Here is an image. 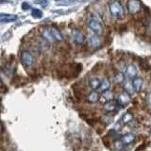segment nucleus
Listing matches in <instances>:
<instances>
[{"label": "nucleus", "instance_id": "393cba45", "mask_svg": "<svg viewBox=\"0 0 151 151\" xmlns=\"http://www.w3.org/2000/svg\"><path fill=\"white\" fill-rule=\"evenodd\" d=\"M36 4L40 5V6H42V7H45L48 5V2H47V0H36L35 1Z\"/></svg>", "mask_w": 151, "mask_h": 151}, {"label": "nucleus", "instance_id": "f8f14e48", "mask_svg": "<svg viewBox=\"0 0 151 151\" xmlns=\"http://www.w3.org/2000/svg\"><path fill=\"white\" fill-rule=\"evenodd\" d=\"M126 74H127V76L129 78H134L136 77V75H137V69H136V67H135L134 65H132V64L129 65L127 67V69H126Z\"/></svg>", "mask_w": 151, "mask_h": 151}, {"label": "nucleus", "instance_id": "7ed1b4c3", "mask_svg": "<svg viewBox=\"0 0 151 151\" xmlns=\"http://www.w3.org/2000/svg\"><path fill=\"white\" fill-rule=\"evenodd\" d=\"M21 61H22V64L25 66V67H30L35 61L34 56H33L32 53L29 51H24L21 56Z\"/></svg>", "mask_w": 151, "mask_h": 151}, {"label": "nucleus", "instance_id": "a211bd4d", "mask_svg": "<svg viewBox=\"0 0 151 151\" xmlns=\"http://www.w3.org/2000/svg\"><path fill=\"white\" fill-rule=\"evenodd\" d=\"M17 19V15H12V14H7L3 18L0 19V23H11L15 21Z\"/></svg>", "mask_w": 151, "mask_h": 151}, {"label": "nucleus", "instance_id": "4468645a", "mask_svg": "<svg viewBox=\"0 0 151 151\" xmlns=\"http://www.w3.org/2000/svg\"><path fill=\"white\" fill-rule=\"evenodd\" d=\"M100 83H101V81L97 78H92L89 80V86L91 87V89H93V90L98 89L99 86H100Z\"/></svg>", "mask_w": 151, "mask_h": 151}, {"label": "nucleus", "instance_id": "f3484780", "mask_svg": "<svg viewBox=\"0 0 151 151\" xmlns=\"http://www.w3.org/2000/svg\"><path fill=\"white\" fill-rule=\"evenodd\" d=\"M87 100L90 103H96L99 100V94L96 92H92L89 93V96L87 97Z\"/></svg>", "mask_w": 151, "mask_h": 151}, {"label": "nucleus", "instance_id": "c756f323", "mask_svg": "<svg viewBox=\"0 0 151 151\" xmlns=\"http://www.w3.org/2000/svg\"><path fill=\"white\" fill-rule=\"evenodd\" d=\"M2 85V80H1V78H0V86Z\"/></svg>", "mask_w": 151, "mask_h": 151}, {"label": "nucleus", "instance_id": "2eb2a0df", "mask_svg": "<svg viewBox=\"0 0 151 151\" xmlns=\"http://www.w3.org/2000/svg\"><path fill=\"white\" fill-rule=\"evenodd\" d=\"M111 86V82H110V80H109V78H104L102 79V81L100 83V86H99V90H100V92H104V91H106V90H108L109 88H110Z\"/></svg>", "mask_w": 151, "mask_h": 151}, {"label": "nucleus", "instance_id": "bb28decb", "mask_svg": "<svg viewBox=\"0 0 151 151\" xmlns=\"http://www.w3.org/2000/svg\"><path fill=\"white\" fill-rule=\"evenodd\" d=\"M30 7L28 6V5L27 4V3H23L22 4V9H28Z\"/></svg>", "mask_w": 151, "mask_h": 151}, {"label": "nucleus", "instance_id": "c85d7f7f", "mask_svg": "<svg viewBox=\"0 0 151 151\" xmlns=\"http://www.w3.org/2000/svg\"><path fill=\"white\" fill-rule=\"evenodd\" d=\"M56 1H67V2H71L72 0H56Z\"/></svg>", "mask_w": 151, "mask_h": 151}, {"label": "nucleus", "instance_id": "dca6fc26", "mask_svg": "<svg viewBox=\"0 0 151 151\" xmlns=\"http://www.w3.org/2000/svg\"><path fill=\"white\" fill-rule=\"evenodd\" d=\"M39 47L42 50V51H45L47 49H49V41H47L46 39H45L44 37L42 38V39H40L39 41Z\"/></svg>", "mask_w": 151, "mask_h": 151}, {"label": "nucleus", "instance_id": "20e7f679", "mask_svg": "<svg viewBox=\"0 0 151 151\" xmlns=\"http://www.w3.org/2000/svg\"><path fill=\"white\" fill-rule=\"evenodd\" d=\"M142 2L140 0H129L127 2V9L130 14H136L141 11Z\"/></svg>", "mask_w": 151, "mask_h": 151}, {"label": "nucleus", "instance_id": "f257e3e1", "mask_svg": "<svg viewBox=\"0 0 151 151\" xmlns=\"http://www.w3.org/2000/svg\"><path fill=\"white\" fill-rule=\"evenodd\" d=\"M109 8H110V12L113 17H115L117 19H122L124 17L125 15L124 7H123V5L120 3V1L113 0V1H111L110 5H109Z\"/></svg>", "mask_w": 151, "mask_h": 151}, {"label": "nucleus", "instance_id": "ddd939ff", "mask_svg": "<svg viewBox=\"0 0 151 151\" xmlns=\"http://www.w3.org/2000/svg\"><path fill=\"white\" fill-rule=\"evenodd\" d=\"M121 142L123 143V145H129L131 143H133V142L135 141V136L133 134H126L122 137V138L120 139Z\"/></svg>", "mask_w": 151, "mask_h": 151}, {"label": "nucleus", "instance_id": "4be33fe9", "mask_svg": "<svg viewBox=\"0 0 151 151\" xmlns=\"http://www.w3.org/2000/svg\"><path fill=\"white\" fill-rule=\"evenodd\" d=\"M31 15L36 19H41L42 17V12L40 11L39 9H32Z\"/></svg>", "mask_w": 151, "mask_h": 151}, {"label": "nucleus", "instance_id": "a878e982", "mask_svg": "<svg viewBox=\"0 0 151 151\" xmlns=\"http://www.w3.org/2000/svg\"><path fill=\"white\" fill-rule=\"evenodd\" d=\"M146 103L148 104V106L151 107V93L146 96Z\"/></svg>", "mask_w": 151, "mask_h": 151}, {"label": "nucleus", "instance_id": "1a4fd4ad", "mask_svg": "<svg viewBox=\"0 0 151 151\" xmlns=\"http://www.w3.org/2000/svg\"><path fill=\"white\" fill-rule=\"evenodd\" d=\"M117 105H119L117 101L114 102L113 100H109V101H107L105 104H104L103 108H104V110H105L106 111H108V112H111V111H114L116 110Z\"/></svg>", "mask_w": 151, "mask_h": 151}, {"label": "nucleus", "instance_id": "9d476101", "mask_svg": "<svg viewBox=\"0 0 151 151\" xmlns=\"http://www.w3.org/2000/svg\"><path fill=\"white\" fill-rule=\"evenodd\" d=\"M50 31H51V34H52V36H53V38H54V40L55 41H57V42H61L63 40V34L57 29L56 27H52L51 28H50Z\"/></svg>", "mask_w": 151, "mask_h": 151}, {"label": "nucleus", "instance_id": "b1692460", "mask_svg": "<svg viewBox=\"0 0 151 151\" xmlns=\"http://www.w3.org/2000/svg\"><path fill=\"white\" fill-rule=\"evenodd\" d=\"M111 121H112V117H111V116H109V117L108 116H104L102 118V122L105 125H110L111 123Z\"/></svg>", "mask_w": 151, "mask_h": 151}, {"label": "nucleus", "instance_id": "f03ea898", "mask_svg": "<svg viewBox=\"0 0 151 151\" xmlns=\"http://www.w3.org/2000/svg\"><path fill=\"white\" fill-rule=\"evenodd\" d=\"M87 25L96 34L100 35L103 33V27L101 25L100 21H99V19L96 16H94V15L90 16L87 19Z\"/></svg>", "mask_w": 151, "mask_h": 151}, {"label": "nucleus", "instance_id": "aec40b11", "mask_svg": "<svg viewBox=\"0 0 151 151\" xmlns=\"http://www.w3.org/2000/svg\"><path fill=\"white\" fill-rule=\"evenodd\" d=\"M102 97L105 99L106 101L112 100V99H113V93L108 89V90H106V91H104L102 93Z\"/></svg>", "mask_w": 151, "mask_h": 151}, {"label": "nucleus", "instance_id": "5701e85b", "mask_svg": "<svg viewBox=\"0 0 151 151\" xmlns=\"http://www.w3.org/2000/svg\"><path fill=\"white\" fill-rule=\"evenodd\" d=\"M140 67L142 68V70H144V71H149L150 70V65L146 63L145 60H140Z\"/></svg>", "mask_w": 151, "mask_h": 151}, {"label": "nucleus", "instance_id": "423d86ee", "mask_svg": "<svg viewBox=\"0 0 151 151\" xmlns=\"http://www.w3.org/2000/svg\"><path fill=\"white\" fill-rule=\"evenodd\" d=\"M71 34H72V37L73 39L76 42H78V44L81 45L84 42V40H85V36L83 33L78 30V29H73L72 32H71Z\"/></svg>", "mask_w": 151, "mask_h": 151}, {"label": "nucleus", "instance_id": "9b49d317", "mask_svg": "<svg viewBox=\"0 0 151 151\" xmlns=\"http://www.w3.org/2000/svg\"><path fill=\"white\" fill-rule=\"evenodd\" d=\"M41 33H42V36L44 37L45 39H46L47 41H49V42L55 41L53 36H52V34H51L50 28L48 29L47 27H42V28H41Z\"/></svg>", "mask_w": 151, "mask_h": 151}, {"label": "nucleus", "instance_id": "6e6552de", "mask_svg": "<svg viewBox=\"0 0 151 151\" xmlns=\"http://www.w3.org/2000/svg\"><path fill=\"white\" fill-rule=\"evenodd\" d=\"M144 85V80L142 78H134L133 80H132V87H133V90L135 92H140L142 87Z\"/></svg>", "mask_w": 151, "mask_h": 151}, {"label": "nucleus", "instance_id": "0eeeda50", "mask_svg": "<svg viewBox=\"0 0 151 151\" xmlns=\"http://www.w3.org/2000/svg\"><path fill=\"white\" fill-rule=\"evenodd\" d=\"M129 101H130V96L127 92L121 93L117 97V102L120 106H126L127 104L129 103Z\"/></svg>", "mask_w": 151, "mask_h": 151}, {"label": "nucleus", "instance_id": "6ab92c4d", "mask_svg": "<svg viewBox=\"0 0 151 151\" xmlns=\"http://www.w3.org/2000/svg\"><path fill=\"white\" fill-rule=\"evenodd\" d=\"M132 119H133V115H132V113L127 112V113H125V114L122 116V118H121V123H122L123 125H126V124H127V123L131 122Z\"/></svg>", "mask_w": 151, "mask_h": 151}, {"label": "nucleus", "instance_id": "412c9836", "mask_svg": "<svg viewBox=\"0 0 151 151\" xmlns=\"http://www.w3.org/2000/svg\"><path fill=\"white\" fill-rule=\"evenodd\" d=\"M124 79H125V75L121 73V72H118L115 74L114 76V82L115 83H122L123 81H124Z\"/></svg>", "mask_w": 151, "mask_h": 151}, {"label": "nucleus", "instance_id": "39448f33", "mask_svg": "<svg viewBox=\"0 0 151 151\" xmlns=\"http://www.w3.org/2000/svg\"><path fill=\"white\" fill-rule=\"evenodd\" d=\"M87 41H88L89 45L91 46V47H93V48H94V49L98 48V47H100V45H101L100 39L98 38V35L96 34L94 32H93V34L88 35Z\"/></svg>", "mask_w": 151, "mask_h": 151}, {"label": "nucleus", "instance_id": "cd10ccee", "mask_svg": "<svg viewBox=\"0 0 151 151\" xmlns=\"http://www.w3.org/2000/svg\"><path fill=\"white\" fill-rule=\"evenodd\" d=\"M5 15H7V14L6 13H0V19H1V18H3Z\"/></svg>", "mask_w": 151, "mask_h": 151}]
</instances>
